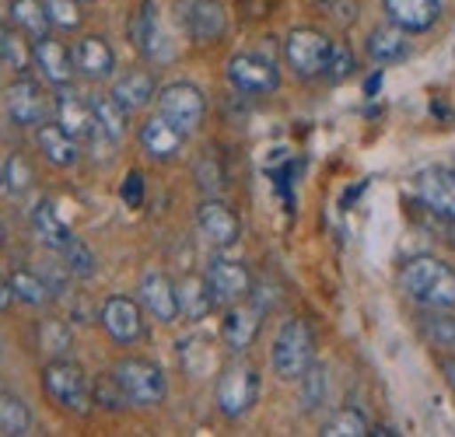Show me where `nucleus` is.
Here are the masks:
<instances>
[{"instance_id": "f257e3e1", "label": "nucleus", "mask_w": 455, "mask_h": 437, "mask_svg": "<svg viewBox=\"0 0 455 437\" xmlns=\"http://www.w3.org/2000/svg\"><path fill=\"white\" fill-rule=\"evenodd\" d=\"M399 287L424 308H455V270L435 256H417L403 266Z\"/></svg>"}, {"instance_id": "f03ea898", "label": "nucleus", "mask_w": 455, "mask_h": 437, "mask_svg": "<svg viewBox=\"0 0 455 437\" xmlns=\"http://www.w3.org/2000/svg\"><path fill=\"white\" fill-rule=\"evenodd\" d=\"M274 375L284 382H298L312 364H315V332L305 319H287L274 336L270 350Z\"/></svg>"}, {"instance_id": "7ed1b4c3", "label": "nucleus", "mask_w": 455, "mask_h": 437, "mask_svg": "<svg viewBox=\"0 0 455 437\" xmlns=\"http://www.w3.org/2000/svg\"><path fill=\"white\" fill-rule=\"evenodd\" d=\"M43 388H46V395L57 402L60 409H67L74 417H88L92 413V402H95L92 382H88V375L74 361L53 357L43 368Z\"/></svg>"}, {"instance_id": "20e7f679", "label": "nucleus", "mask_w": 455, "mask_h": 437, "mask_svg": "<svg viewBox=\"0 0 455 437\" xmlns=\"http://www.w3.org/2000/svg\"><path fill=\"white\" fill-rule=\"evenodd\" d=\"M214 399H218V409L225 413L228 420H238L245 417L256 399H259V375L252 364H228L225 371L218 375V388H214Z\"/></svg>"}, {"instance_id": "39448f33", "label": "nucleus", "mask_w": 455, "mask_h": 437, "mask_svg": "<svg viewBox=\"0 0 455 437\" xmlns=\"http://www.w3.org/2000/svg\"><path fill=\"white\" fill-rule=\"evenodd\" d=\"M330 53H333V39H326L319 28H294L284 39L287 67L301 81L323 77L326 74V63H330Z\"/></svg>"}, {"instance_id": "423d86ee", "label": "nucleus", "mask_w": 455, "mask_h": 437, "mask_svg": "<svg viewBox=\"0 0 455 437\" xmlns=\"http://www.w3.org/2000/svg\"><path fill=\"white\" fill-rule=\"evenodd\" d=\"M116 382L123 385L130 406H158L165 399V375L158 364L144 357H123L113 368Z\"/></svg>"}, {"instance_id": "0eeeda50", "label": "nucleus", "mask_w": 455, "mask_h": 437, "mask_svg": "<svg viewBox=\"0 0 455 437\" xmlns=\"http://www.w3.org/2000/svg\"><path fill=\"white\" fill-rule=\"evenodd\" d=\"M204 112H207L204 91L189 81H172L158 91V115H165L182 133H193L204 123Z\"/></svg>"}, {"instance_id": "6e6552de", "label": "nucleus", "mask_w": 455, "mask_h": 437, "mask_svg": "<svg viewBox=\"0 0 455 437\" xmlns=\"http://www.w3.org/2000/svg\"><path fill=\"white\" fill-rule=\"evenodd\" d=\"M228 81L242 95H270L281 84V70L274 60L256 53H238L228 60Z\"/></svg>"}, {"instance_id": "1a4fd4ad", "label": "nucleus", "mask_w": 455, "mask_h": 437, "mask_svg": "<svg viewBox=\"0 0 455 437\" xmlns=\"http://www.w3.org/2000/svg\"><path fill=\"white\" fill-rule=\"evenodd\" d=\"M175 18L196 43H218L228 28L225 7L218 0H175Z\"/></svg>"}, {"instance_id": "9d476101", "label": "nucleus", "mask_w": 455, "mask_h": 437, "mask_svg": "<svg viewBox=\"0 0 455 437\" xmlns=\"http://www.w3.org/2000/svg\"><path fill=\"white\" fill-rule=\"evenodd\" d=\"M417 200L420 207H427L438 220L455 218V171L452 168H424L417 171Z\"/></svg>"}, {"instance_id": "9b49d317", "label": "nucleus", "mask_w": 455, "mask_h": 437, "mask_svg": "<svg viewBox=\"0 0 455 437\" xmlns=\"http://www.w3.org/2000/svg\"><path fill=\"white\" fill-rule=\"evenodd\" d=\"M204 276H207L211 294H214L218 305H238L252 294V274L235 259H214Z\"/></svg>"}, {"instance_id": "f8f14e48", "label": "nucleus", "mask_w": 455, "mask_h": 437, "mask_svg": "<svg viewBox=\"0 0 455 437\" xmlns=\"http://www.w3.org/2000/svg\"><path fill=\"white\" fill-rule=\"evenodd\" d=\"M196 227H200V234H204L211 245H218V249H231V245L238 242V234H242V224L235 218V211L225 207L221 200H214V196L196 207Z\"/></svg>"}, {"instance_id": "ddd939ff", "label": "nucleus", "mask_w": 455, "mask_h": 437, "mask_svg": "<svg viewBox=\"0 0 455 437\" xmlns=\"http://www.w3.org/2000/svg\"><path fill=\"white\" fill-rule=\"evenodd\" d=\"M99 319H102V326H106V332L113 336L116 343H133V339L144 336V312H140V305H137L133 298L113 294V298L102 305Z\"/></svg>"}, {"instance_id": "4468645a", "label": "nucleus", "mask_w": 455, "mask_h": 437, "mask_svg": "<svg viewBox=\"0 0 455 437\" xmlns=\"http://www.w3.org/2000/svg\"><path fill=\"white\" fill-rule=\"evenodd\" d=\"M382 11L393 25L406 28L413 36V32H427L438 25L442 0H382Z\"/></svg>"}, {"instance_id": "2eb2a0df", "label": "nucleus", "mask_w": 455, "mask_h": 437, "mask_svg": "<svg viewBox=\"0 0 455 437\" xmlns=\"http://www.w3.org/2000/svg\"><path fill=\"white\" fill-rule=\"evenodd\" d=\"M57 123L74 137V140H84V137H95V133H99L92 102H84V99H81L74 88H67V84H63V91L57 95Z\"/></svg>"}, {"instance_id": "dca6fc26", "label": "nucleus", "mask_w": 455, "mask_h": 437, "mask_svg": "<svg viewBox=\"0 0 455 437\" xmlns=\"http://www.w3.org/2000/svg\"><path fill=\"white\" fill-rule=\"evenodd\" d=\"M140 301L144 308L158 319V322H175L179 319V294H175V283L165 274L151 270V274L140 276Z\"/></svg>"}, {"instance_id": "f3484780", "label": "nucleus", "mask_w": 455, "mask_h": 437, "mask_svg": "<svg viewBox=\"0 0 455 437\" xmlns=\"http://www.w3.org/2000/svg\"><path fill=\"white\" fill-rule=\"evenodd\" d=\"M43 112H46V99H43V88L32 77H21L18 84H11V91H7V115L18 126L43 123Z\"/></svg>"}, {"instance_id": "a211bd4d", "label": "nucleus", "mask_w": 455, "mask_h": 437, "mask_svg": "<svg viewBox=\"0 0 455 437\" xmlns=\"http://www.w3.org/2000/svg\"><path fill=\"white\" fill-rule=\"evenodd\" d=\"M182 130H175L165 115H155V119H148L144 126H140V147H144V155L148 158H155V162H169L179 155V147H182Z\"/></svg>"}, {"instance_id": "6ab92c4d", "label": "nucleus", "mask_w": 455, "mask_h": 437, "mask_svg": "<svg viewBox=\"0 0 455 437\" xmlns=\"http://www.w3.org/2000/svg\"><path fill=\"white\" fill-rule=\"evenodd\" d=\"M74 67H77L84 77H92V81H106V77L116 70L113 46H109L102 36H88V39H81L77 50H74Z\"/></svg>"}, {"instance_id": "aec40b11", "label": "nucleus", "mask_w": 455, "mask_h": 437, "mask_svg": "<svg viewBox=\"0 0 455 437\" xmlns=\"http://www.w3.org/2000/svg\"><path fill=\"white\" fill-rule=\"evenodd\" d=\"M256 332H259V305L238 301L228 308L225 322H221V339L231 350H245L256 339Z\"/></svg>"}, {"instance_id": "412c9836", "label": "nucleus", "mask_w": 455, "mask_h": 437, "mask_svg": "<svg viewBox=\"0 0 455 437\" xmlns=\"http://www.w3.org/2000/svg\"><path fill=\"white\" fill-rule=\"evenodd\" d=\"M36 67L43 70V77L50 81V84H70V77H74V53H67V46L57 43V39H39L36 46Z\"/></svg>"}, {"instance_id": "4be33fe9", "label": "nucleus", "mask_w": 455, "mask_h": 437, "mask_svg": "<svg viewBox=\"0 0 455 437\" xmlns=\"http://www.w3.org/2000/svg\"><path fill=\"white\" fill-rule=\"evenodd\" d=\"M130 39L137 46V53L158 60L162 56V25H158V11L151 0H140L137 14L130 18Z\"/></svg>"}, {"instance_id": "5701e85b", "label": "nucleus", "mask_w": 455, "mask_h": 437, "mask_svg": "<svg viewBox=\"0 0 455 437\" xmlns=\"http://www.w3.org/2000/svg\"><path fill=\"white\" fill-rule=\"evenodd\" d=\"M368 56L375 60V63H399V60H406L410 56V32L406 28H399V25H382V28H375L371 36H368Z\"/></svg>"}, {"instance_id": "b1692460", "label": "nucleus", "mask_w": 455, "mask_h": 437, "mask_svg": "<svg viewBox=\"0 0 455 437\" xmlns=\"http://www.w3.org/2000/svg\"><path fill=\"white\" fill-rule=\"evenodd\" d=\"M109 95H113L126 112L144 109V106L155 99V77H151L148 70H126V74L113 84Z\"/></svg>"}, {"instance_id": "393cba45", "label": "nucleus", "mask_w": 455, "mask_h": 437, "mask_svg": "<svg viewBox=\"0 0 455 437\" xmlns=\"http://www.w3.org/2000/svg\"><path fill=\"white\" fill-rule=\"evenodd\" d=\"M36 140H39V151L46 155V162H53L57 168H70V164L77 162V140H74L60 123L39 126Z\"/></svg>"}, {"instance_id": "a878e982", "label": "nucleus", "mask_w": 455, "mask_h": 437, "mask_svg": "<svg viewBox=\"0 0 455 437\" xmlns=\"http://www.w3.org/2000/svg\"><path fill=\"white\" fill-rule=\"evenodd\" d=\"M175 294H179V315H186V319H204L218 305L214 294H211L207 276H186L175 287Z\"/></svg>"}, {"instance_id": "bb28decb", "label": "nucleus", "mask_w": 455, "mask_h": 437, "mask_svg": "<svg viewBox=\"0 0 455 437\" xmlns=\"http://www.w3.org/2000/svg\"><path fill=\"white\" fill-rule=\"evenodd\" d=\"M11 18H14V25H18L32 43L46 39V36H50V25H53L43 0H11Z\"/></svg>"}, {"instance_id": "cd10ccee", "label": "nucleus", "mask_w": 455, "mask_h": 437, "mask_svg": "<svg viewBox=\"0 0 455 437\" xmlns=\"http://www.w3.org/2000/svg\"><path fill=\"white\" fill-rule=\"evenodd\" d=\"M32 227H36L39 242H43V245H50V249H57V252H63V249L74 242L70 227L57 218V211H53V203H50V200H43V203L32 211Z\"/></svg>"}, {"instance_id": "c85d7f7f", "label": "nucleus", "mask_w": 455, "mask_h": 437, "mask_svg": "<svg viewBox=\"0 0 455 437\" xmlns=\"http://www.w3.org/2000/svg\"><path fill=\"white\" fill-rule=\"evenodd\" d=\"M92 109H95V123H99V133L106 137V140H123L126 137V109L116 102L113 95H102V99H95L92 102Z\"/></svg>"}, {"instance_id": "c756f323", "label": "nucleus", "mask_w": 455, "mask_h": 437, "mask_svg": "<svg viewBox=\"0 0 455 437\" xmlns=\"http://www.w3.org/2000/svg\"><path fill=\"white\" fill-rule=\"evenodd\" d=\"M417 326H420L427 343H435V346H455V315H449L445 308L420 312L417 315Z\"/></svg>"}, {"instance_id": "7c9ffc66", "label": "nucleus", "mask_w": 455, "mask_h": 437, "mask_svg": "<svg viewBox=\"0 0 455 437\" xmlns=\"http://www.w3.org/2000/svg\"><path fill=\"white\" fill-rule=\"evenodd\" d=\"M32 431V409L18 395H0V434L25 437Z\"/></svg>"}, {"instance_id": "2f4dec72", "label": "nucleus", "mask_w": 455, "mask_h": 437, "mask_svg": "<svg viewBox=\"0 0 455 437\" xmlns=\"http://www.w3.org/2000/svg\"><path fill=\"white\" fill-rule=\"evenodd\" d=\"M323 434L326 437H368L371 434V424L364 420L361 409H337L326 424H323Z\"/></svg>"}, {"instance_id": "473e14b6", "label": "nucleus", "mask_w": 455, "mask_h": 437, "mask_svg": "<svg viewBox=\"0 0 455 437\" xmlns=\"http://www.w3.org/2000/svg\"><path fill=\"white\" fill-rule=\"evenodd\" d=\"M11 290H14V298L25 301V305H46V301L53 298L50 283L39 274H28V270H14V274H11Z\"/></svg>"}, {"instance_id": "72a5a7b5", "label": "nucleus", "mask_w": 455, "mask_h": 437, "mask_svg": "<svg viewBox=\"0 0 455 437\" xmlns=\"http://www.w3.org/2000/svg\"><path fill=\"white\" fill-rule=\"evenodd\" d=\"M298 382H301V406L305 409H319L326 402V395H330V371L323 364H312Z\"/></svg>"}, {"instance_id": "f704fd0d", "label": "nucleus", "mask_w": 455, "mask_h": 437, "mask_svg": "<svg viewBox=\"0 0 455 437\" xmlns=\"http://www.w3.org/2000/svg\"><path fill=\"white\" fill-rule=\"evenodd\" d=\"M92 395H95V402L99 406H106V409H123L130 399H126V392H123V385L116 382V375H102V378H95L92 385Z\"/></svg>"}, {"instance_id": "c9c22d12", "label": "nucleus", "mask_w": 455, "mask_h": 437, "mask_svg": "<svg viewBox=\"0 0 455 437\" xmlns=\"http://www.w3.org/2000/svg\"><path fill=\"white\" fill-rule=\"evenodd\" d=\"M63 263H67L70 274L81 276V280H88V276L95 274V256H92V249H88L84 242H77V238L63 249Z\"/></svg>"}, {"instance_id": "e433bc0d", "label": "nucleus", "mask_w": 455, "mask_h": 437, "mask_svg": "<svg viewBox=\"0 0 455 437\" xmlns=\"http://www.w3.org/2000/svg\"><path fill=\"white\" fill-rule=\"evenodd\" d=\"M39 343H43L46 354L63 357V354L70 350V329L63 326V322H57V319H46V322L39 326Z\"/></svg>"}, {"instance_id": "4c0bfd02", "label": "nucleus", "mask_w": 455, "mask_h": 437, "mask_svg": "<svg viewBox=\"0 0 455 437\" xmlns=\"http://www.w3.org/2000/svg\"><path fill=\"white\" fill-rule=\"evenodd\" d=\"M4 186H7L11 193H25V189L32 186V168H28V162H25L21 155H11V158H7V168H4Z\"/></svg>"}, {"instance_id": "58836bf2", "label": "nucleus", "mask_w": 455, "mask_h": 437, "mask_svg": "<svg viewBox=\"0 0 455 437\" xmlns=\"http://www.w3.org/2000/svg\"><path fill=\"white\" fill-rule=\"evenodd\" d=\"M354 67H357V63H354V53H350L343 43H333V53H330V63H326V74H323V77L337 84V81L354 74Z\"/></svg>"}, {"instance_id": "ea45409f", "label": "nucleus", "mask_w": 455, "mask_h": 437, "mask_svg": "<svg viewBox=\"0 0 455 437\" xmlns=\"http://www.w3.org/2000/svg\"><path fill=\"white\" fill-rule=\"evenodd\" d=\"M43 4L50 11V21L60 28H77L81 25V11H77L81 0H43Z\"/></svg>"}, {"instance_id": "a19ab883", "label": "nucleus", "mask_w": 455, "mask_h": 437, "mask_svg": "<svg viewBox=\"0 0 455 437\" xmlns=\"http://www.w3.org/2000/svg\"><path fill=\"white\" fill-rule=\"evenodd\" d=\"M323 14H330L337 25H354L357 14H361V4L357 0H319Z\"/></svg>"}, {"instance_id": "79ce46f5", "label": "nucleus", "mask_w": 455, "mask_h": 437, "mask_svg": "<svg viewBox=\"0 0 455 437\" xmlns=\"http://www.w3.org/2000/svg\"><path fill=\"white\" fill-rule=\"evenodd\" d=\"M119 196H123L126 207H140V203H144V175H140L137 168L126 171V179H123V186H119Z\"/></svg>"}, {"instance_id": "37998d69", "label": "nucleus", "mask_w": 455, "mask_h": 437, "mask_svg": "<svg viewBox=\"0 0 455 437\" xmlns=\"http://www.w3.org/2000/svg\"><path fill=\"white\" fill-rule=\"evenodd\" d=\"M7 60L14 63V70H28L36 63V50H28L18 32H11V39H7Z\"/></svg>"}, {"instance_id": "c03bdc74", "label": "nucleus", "mask_w": 455, "mask_h": 437, "mask_svg": "<svg viewBox=\"0 0 455 437\" xmlns=\"http://www.w3.org/2000/svg\"><path fill=\"white\" fill-rule=\"evenodd\" d=\"M196 175H200V186H204L207 193H218V189L225 186V171L214 164V155H211V158H204V162L196 164Z\"/></svg>"}, {"instance_id": "a18cd8bd", "label": "nucleus", "mask_w": 455, "mask_h": 437, "mask_svg": "<svg viewBox=\"0 0 455 437\" xmlns=\"http://www.w3.org/2000/svg\"><path fill=\"white\" fill-rule=\"evenodd\" d=\"M67 276H74L70 270H67V263H46V266H43V280L50 283V290H53V294H63Z\"/></svg>"}, {"instance_id": "49530a36", "label": "nucleus", "mask_w": 455, "mask_h": 437, "mask_svg": "<svg viewBox=\"0 0 455 437\" xmlns=\"http://www.w3.org/2000/svg\"><path fill=\"white\" fill-rule=\"evenodd\" d=\"M11 301H14V290H11V280H4V276H0V312H4V308H7Z\"/></svg>"}, {"instance_id": "de8ad7c7", "label": "nucleus", "mask_w": 455, "mask_h": 437, "mask_svg": "<svg viewBox=\"0 0 455 437\" xmlns=\"http://www.w3.org/2000/svg\"><path fill=\"white\" fill-rule=\"evenodd\" d=\"M379 88H382V70H375V74L364 81V95H375Z\"/></svg>"}, {"instance_id": "09e8293b", "label": "nucleus", "mask_w": 455, "mask_h": 437, "mask_svg": "<svg viewBox=\"0 0 455 437\" xmlns=\"http://www.w3.org/2000/svg\"><path fill=\"white\" fill-rule=\"evenodd\" d=\"M442 375H445V382L455 388V357H445V361H442Z\"/></svg>"}, {"instance_id": "8fccbe9b", "label": "nucleus", "mask_w": 455, "mask_h": 437, "mask_svg": "<svg viewBox=\"0 0 455 437\" xmlns=\"http://www.w3.org/2000/svg\"><path fill=\"white\" fill-rule=\"evenodd\" d=\"M445 238L452 242V249H455V218H452V220H445Z\"/></svg>"}, {"instance_id": "3c124183", "label": "nucleus", "mask_w": 455, "mask_h": 437, "mask_svg": "<svg viewBox=\"0 0 455 437\" xmlns=\"http://www.w3.org/2000/svg\"><path fill=\"white\" fill-rule=\"evenodd\" d=\"M7 39H11V36H7V28L0 25V56H7Z\"/></svg>"}, {"instance_id": "603ef678", "label": "nucleus", "mask_w": 455, "mask_h": 437, "mask_svg": "<svg viewBox=\"0 0 455 437\" xmlns=\"http://www.w3.org/2000/svg\"><path fill=\"white\" fill-rule=\"evenodd\" d=\"M0 245H4V224H0Z\"/></svg>"}, {"instance_id": "864d4df0", "label": "nucleus", "mask_w": 455, "mask_h": 437, "mask_svg": "<svg viewBox=\"0 0 455 437\" xmlns=\"http://www.w3.org/2000/svg\"><path fill=\"white\" fill-rule=\"evenodd\" d=\"M0 182H4V175H0Z\"/></svg>"}]
</instances>
